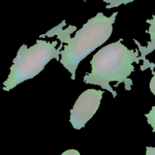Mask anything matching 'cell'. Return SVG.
Masks as SVG:
<instances>
[{"mask_svg": "<svg viewBox=\"0 0 155 155\" xmlns=\"http://www.w3.org/2000/svg\"><path fill=\"white\" fill-rule=\"evenodd\" d=\"M117 14L116 12L111 16L107 17L102 12H98L95 17L88 20L73 38L70 34L75 31L77 27L70 25L66 30H63L62 27L66 24L64 20L46 33L40 35V37L57 35L61 42L66 43L64 50H61L60 62L71 73V79L75 80L76 71L80 62L111 36L113 24Z\"/></svg>", "mask_w": 155, "mask_h": 155, "instance_id": "6da1fadb", "label": "cell"}, {"mask_svg": "<svg viewBox=\"0 0 155 155\" xmlns=\"http://www.w3.org/2000/svg\"><path fill=\"white\" fill-rule=\"evenodd\" d=\"M123 39L102 47L93 56L90 64L92 71L83 78V82L98 85L110 91L114 98L117 92L110 82L124 83L127 91L131 90L133 81L129 76L135 70L133 62L139 63V50H130L121 43Z\"/></svg>", "mask_w": 155, "mask_h": 155, "instance_id": "7a4b0ae2", "label": "cell"}, {"mask_svg": "<svg viewBox=\"0 0 155 155\" xmlns=\"http://www.w3.org/2000/svg\"><path fill=\"white\" fill-rule=\"evenodd\" d=\"M57 44L56 40L51 43L39 39L30 47L23 44L14 59L7 80L3 83V90L9 91L19 84L33 78L52 59L60 61L59 56L64 47L63 42H61L60 46L56 49Z\"/></svg>", "mask_w": 155, "mask_h": 155, "instance_id": "3957f363", "label": "cell"}, {"mask_svg": "<svg viewBox=\"0 0 155 155\" xmlns=\"http://www.w3.org/2000/svg\"><path fill=\"white\" fill-rule=\"evenodd\" d=\"M104 91L88 89L82 93L71 109L70 122L75 129H81L92 118L101 104Z\"/></svg>", "mask_w": 155, "mask_h": 155, "instance_id": "277c9868", "label": "cell"}, {"mask_svg": "<svg viewBox=\"0 0 155 155\" xmlns=\"http://www.w3.org/2000/svg\"><path fill=\"white\" fill-rule=\"evenodd\" d=\"M146 22L149 24V28L148 30H147L146 33H149L150 35V39L151 40L149 42H148V45L147 46H142L140 45L139 42H138L136 40H134V41L136 42V43L137 44L138 46H139V53H141V56H139V59H142L144 61L143 66L141 68L142 70H145L146 68H154L155 67V65L154 63H150L148 60H146V56L148 54L152 53L154 50H155V15H153L152 18L151 19H148L146 21Z\"/></svg>", "mask_w": 155, "mask_h": 155, "instance_id": "5b68a950", "label": "cell"}, {"mask_svg": "<svg viewBox=\"0 0 155 155\" xmlns=\"http://www.w3.org/2000/svg\"><path fill=\"white\" fill-rule=\"evenodd\" d=\"M134 1L135 0H103V2L107 4L106 9L117 8L121 5H127Z\"/></svg>", "mask_w": 155, "mask_h": 155, "instance_id": "8992f818", "label": "cell"}, {"mask_svg": "<svg viewBox=\"0 0 155 155\" xmlns=\"http://www.w3.org/2000/svg\"><path fill=\"white\" fill-rule=\"evenodd\" d=\"M147 121L150 126L152 127L153 132H155V106L151 108V111L148 114H145Z\"/></svg>", "mask_w": 155, "mask_h": 155, "instance_id": "52a82bcc", "label": "cell"}, {"mask_svg": "<svg viewBox=\"0 0 155 155\" xmlns=\"http://www.w3.org/2000/svg\"><path fill=\"white\" fill-rule=\"evenodd\" d=\"M152 71V74L153 77L151 79V81H150V90H151V93L155 96V71H154V69H151Z\"/></svg>", "mask_w": 155, "mask_h": 155, "instance_id": "ba28073f", "label": "cell"}, {"mask_svg": "<svg viewBox=\"0 0 155 155\" xmlns=\"http://www.w3.org/2000/svg\"><path fill=\"white\" fill-rule=\"evenodd\" d=\"M61 155H80V153L78 150L75 149H70V150H65Z\"/></svg>", "mask_w": 155, "mask_h": 155, "instance_id": "9c48e42d", "label": "cell"}, {"mask_svg": "<svg viewBox=\"0 0 155 155\" xmlns=\"http://www.w3.org/2000/svg\"><path fill=\"white\" fill-rule=\"evenodd\" d=\"M145 155H155V147H147L146 153H145Z\"/></svg>", "mask_w": 155, "mask_h": 155, "instance_id": "30bf717a", "label": "cell"}, {"mask_svg": "<svg viewBox=\"0 0 155 155\" xmlns=\"http://www.w3.org/2000/svg\"><path fill=\"white\" fill-rule=\"evenodd\" d=\"M84 1H86V0H84Z\"/></svg>", "mask_w": 155, "mask_h": 155, "instance_id": "8fae6325", "label": "cell"}]
</instances>
